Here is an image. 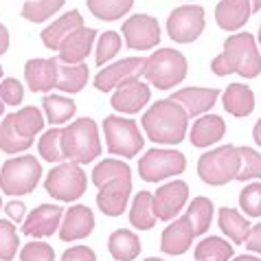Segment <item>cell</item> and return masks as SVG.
Instances as JSON below:
<instances>
[{
	"instance_id": "2e32d148",
	"label": "cell",
	"mask_w": 261,
	"mask_h": 261,
	"mask_svg": "<svg viewBox=\"0 0 261 261\" xmlns=\"http://www.w3.org/2000/svg\"><path fill=\"white\" fill-rule=\"evenodd\" d=\"M64 217V208L60 204H40L24 217L22 222V235L27 237H50L55 230H60Z\"/></svg>"
},
{
	"instance_id": "6da1fadb",
	"label": "cell",
	"mask_w": 261,
	"mask_h": 261,
	"mask_svg": "<svg viewBox=\"0 0 261 261\" xmlns=\"http://www.w3.org/2000/svg\"><path fill=\"white\" fill-rule=\"evenodd\" d=\"M217 77L239 75L242 79H255L261 75V53L255 35L248 31L235 33L224 42V50L211 62Z\"/></svg>"
},
{
	"instance_id": "e575fe53",
	"label": "cell",
	"mask_w": 261,
	"mask_h": 261,
	"mask_svg": "<svg viewBox=\"0 0 261 261\" xmlns=\"http://www.w3.org/2000/svg\"><path fill=\"white\" fill-rule=\"evenodd\" d=\"M64 3H66V0H27L20 16L29 20V22L42 24V22H46L53 13L60 11Z\"/></svg>"
},
{
	"instance_id": "7bdbcfd3",
	"label": "cell",
	"mask_w": 261,
	"mask_h": 261,
	"mask_svg": "<svg viewBox=\"0 0 261 261\" xmlns=\"http://www.w3.org/2000/svg\"><path fill=\"white\" fill-rule=\"evenodd\" d=\"M0 99H3L5 106H20L24 99V88L22 84L18 82V79H5L3 84H0Z\"/></svg>"
},
{
	"instance_id": "44dd1931",
	"label": "cell",
	"mask_w": 261,
	"mask_h": 261,
	"mask_svg": "<svg viewBox=\"0 0 261 261\" xmlns=\"http://www.w3.org/2000/svg\"><path fill=\"white\" fill-rule=\"evenodd\" d=\"M57 64H60V60H44V57L29 60L24 64L27 86L33 92H44V95H48L57 84Z\"/></svg>"
},
{
	"instance_id": "f546056e",
	"label": "cell",
	"mask_w": 261,
	"mask_h": 261,
	"mask_svg": "<svg viewBox=\"0 0 261 261\" xmlns=\"http://www.w3.org/2000/svg\"><path fill=\"white\" fill-rule=\"evenodd\" d=\"M217 224H220L222 233L226 237H230V242L233 244H244L246 237H248L250 220H246L237 208L222 206L220 213H217Z\"/></svg>"
},
{
	"instance_id": "f1b7e54d",
	"label": "cell",
	"mask_w": 261,
	"mask_h": 261,
	"mask_svg": "<svg viewBox=\"0 0 261 261\" xmlns=\"http://www.w3.org/2000/svg\"><path fill=\"white\" fill-rule=\"evenodd\" d=\"M156 213H154V193L139 191L132 200L129 208V224L139 230H151L156 226Z\"/></svg>"
},
{
	"instance_id": "603a6c76",
	"label": "cell",
	"mask_w": 261,
	"mask_h": 261,
	"mask_svg": "<svg viewBox=\"0 0 261 261\" xmlns=\"http://www.w3.org/2000/svg\"><path fill=\"white\" fill-rule=\"evenodd\" d=\"M217 97H220V90L217 88H198V86H191V88L176 90V95L171 99L178 101L185 108L187 117H198V114H204L211 110Z\"/></svg>"
},
{
	"instance_id": "7c38bea8",
	"label": "cell",
	"mask_w": 261,
	"mask_h": 261,
	"mask_svg": "<svg viewBox=\"0 0 261 261\" xmlns=\"http://www.w3.org/2000/svg\"><path fill=\"white\" fill-rule=\"evenodd\" d=\"M123 38L125 46L132 50H149L161 44V24L154 16L134 13L123 22Z\"/></svg>"
},
{
	"instance_id": "ba28073f",
	"label": "cell",
	"mask_w": 261,
	"mask_h": 261,
	"mask_svg": "<svg viewBox=\"0 0 261 261\" xmlns=\"http://www.w3.org/2000/svg\"><path fill=\"white\" fill-rule=\"evenodd\" d=\"M106 132V147L114 156L134 158L143 149L145 139L139 129V123L134 119H123L119 114H110L103 121Z\"/></svg>"
},
{
	"instance_id": "7a4b0ae2",
	"label": "cell",
	"mask_w": 261,
	"mask_h": 261,
	"mask_svg": "<svg viewBox=\"0 0 261 261\" xmlns=\"http://www.w3.org/2000/svg\"><path fill=\"white\" fill-rule=\"evenodd\" d=\"M143 129L156 145H180L189 132V117L173 99H161L143 114Z\"/></svg>"
},
{
	"instance_id": "836d02e7",
	"label": "cell",
	"mask_w": 261,
	"mask_h": 261,
	"mask_svg": "<svg viewBox=\"0 0 261 261\" xmlns=\"http://www.w3.org/2000/svg\"><path fill=\"white\" fill-rule=\"evenodd\" d=\"M86 5H88V9L95 18L114 22V20H121L132 9L134 0H86Z\"/></svg>"
},
{
	"instance_id": "db71d44e",
	"label": "cell",
	"mask_w": 261,
	"mask_h": 261,
	"mask_svg": "<svg viewBox=\"0 0 261 261\" xmlns=\"http://www.w3.org/2000/svg\"><path fill=\"white\" fill-rule=\"evenodd\" d=\"M259 46H261V27H259Z\"/></svg>"
},
{
	"instance_id": "5bb4252c",
	"label": "cell",
	"mask_w": 261,
	"mask_h": 261,
	"mask_svg": "<svg viewBox=\"0 0 261 261\" xmlns=\"http://www.w3.org/2000/svg\"><path fill=\"white\" fill-rule=\"evenodd\" d=\"M145 70V57H123L121 62L108 64L106 68L97 72L92 79L95 88L101 92H112L117 86H121L127 79H139Z\"/></svg>"
},
{
	"instance_id": "4316f807",
	"label": "cell",
	"mask_w": 261,
	"mask_h": 261,
	"mask_svg": "<svg viewBox=\"0 0 261 261\" xmlns=\"http://www.w3.org/2000/svg\"><path fill=\"white\" fill-rule=\"evenodd\" d=\"M88 66L82 62V64H57V84L55 88L62 90V92H68V95H77L86 88L88 84Z\"/></svg>"
},
{
	"instance_id": "d6a6232c",
	"label": "cell",
	"mask_w": 261,
	"mask_h": 261,
	"mask_svg": "<svg viewBox=\"0 0 261 261\" xmlns=\"http://www.w3.org/2000/svg\"><path fill=\"white\" fill-rule=\"evenodd\" d=\"M213 202L204 198V195H198V198H193V202L187 208V217H189L191 226H193V233L195 237L204 235L208 226H211V220H213Z\"/></svg>"
},
{
	"instance_id": "d6986e66",
	"label": "cell",
	"mask_w": 261,
	"mask_h": 261,
	"mask_svg": "<svg viewBox=\"0 0 261 261\" xmlns=\"http://www.w3.org/2000/svg\"><path fill=\"white\" fill-rule=\"evenodd\" d=\"M95 230V213L84 204H72L68 211H64L60 224V239L62 242H75L84 239Z\"/></svg>"
},
{
	"instance_id": "484cf974",
	"label": "cell",
	"mask_w": 261,
	"mask_h": 261,
	"mask_svg": "<svg viewBox=\"0 0 261 261\" xmlns=\"http://www.w3.org/2000/svg\"><path fill=\"white\" fill-rule=\"evenodd\" d=\"M222 103H224V110L233 114V117H248L255 110V95H252V90L246 84L235 82L226 86Z\"/></svg>"
},
{
	"instance_id": "8992f818",
	"label": "cell",
	"mask_w": 261,
	"mask_h": 261,
	"mask_svg": "<svg viewBox=\"0 0 261 261\" xmlns=\"http://www.w3.org/2000/svg\"><path fill=\"white\" fill-rule=\"evenodd\" d=\"M239 173V149L235 145H222L217 149L204 151L198 161V176L208 187H222L237 180Z\"/></svg>"
},
{
	"instance_id": "7dc6e473",
	"label": "cell",
	"mask_w": 261,
	"mask_h": 261,
	"mask_svg": "<svg viewBox=\"0 0 261 261\" xmlns=\"http://www.w3.org/2000/svg\"><path fill=\"white\" fill-rule=\"evenodd\" d=\"M7 48H9V31H7V27L0 22V55L7 53Z\"/></svg>"
},
{
	"instance_id": "4dcf8cb0",
	"label": "cell",
	"mask_w": 261,
	"mask_h": 261,
	"mask_svg": "<svg viewBox=\"0 0 261 261\" xmlns=\"http://www.w3.org/2000/svg\"><path fill=\"white\" fill-rule=\"evenodd\" d=\"M42 110H44L46 119L50 125H62L68 123L77 112V103L68 97H60V95H48L42 97Z\"/></svg>"
},
{
	"instance_id": "9c48e42d",
	"label": "cell",
	"mask_w": 261,
	"mask_h": 261,
	"mask_svg": "<svg viewBox=\"0 0 261 261\" xmlns=\"http://www.w3.org/2000/svg\"><path fill=\"white\" fill-rule=\"evenodd\" d=\"M44 189L57 202H77L88 189V178L77 163H62L48 171Z\"/></svg>"
},
{
	"instance_id": "d590c367",
	"label": "cell",
	"mask_w": 261,
	"mask_h": 261,
	"mask_svg": "<svg viewBox=\"0 0 261 261\" xmlns=\"http://www.w3.org/2000/svg\"><path fill=\"white\" fill-rule=\"evenodd\" d=\"M117 178H132V169H129L127 163L117 161V158H108V161H101L95 169H92V185H106L110 180Z\"/></svg>"
},
{
	"instance_id": "816d5d0a",
	"label": "cell",
	"mask_w": 261,
	"mask_h": 261,
	"mask_svg": "<svg viewBox=\"0 0 261 261\" xmlns=\"http://www.w3.org/2000/svg\"><path fill=\"white\" fill-rule=\"evenodd\" d=\"M5 114V103H3V99H0V117Z\"/></svg>"
},
{
	"instance_id": "ffe728a7",
	"label": "cell",
	"mask_w": 261,
	"mask_h": 261,
	"mask_svg": "<svg viewBox=\"0 0 261 261\" xmlns=\"http://www.w3.org/2000/svg\"><path fill=\"white\" fill-rule=\"evenodd\" d=\"M95 40H97V29H92V27H82V29H77V31H72L60 44V48H57L60 62L62 64H82L86 57L90 55Z\"/></svg>"
},
{
	"instance_id": "7402d4cb",
	"label": "cell",
	"mask_w": 261,
	"mask_h": 261,
	"mask_svg": "<svg viewBox=\"0 0 261 261\" xmlns=\"http://www.w3.org/2000/svg\"><path fill=\"white\" fill-rule=\"evenodd\" d=\"M252 16L250 0H220L215 7V22L224 31H239Z\"/></svg>"
},
{
	"instance_id": "f5cc1de1",
	"label": "cell",
	"mask_w": 261,
	"mask_h": 261,
	"mask_svg": "<svg viewBox=\"0 0 261 261\" xmlns=\"http://www.w3.org/2000/svg\"><path fill=\"white\" fill-rule=\"evenodd\" d=\"M143 261H165V259H158V257H147V259H143Z\"/></svg>"
},
{
	"instance_id": "cb8c5ba5",
	"label": "cell",
	"mask_w": 261,
	"mask_h": 261,
	"mask_svg": "<svg viewBox=\"0 0 261 261\" xmlns=\"http://www.w3.org/2000/svg\"><path fill=\"white\" fill-rule=\"evenodd\" d=\"M82 27H84V16L77 9H70V11L64 13L62 18H57L53 24L42 29V33H40L42 44H44L46 48H50V50H57L60 44L72 31H77V29H82Z\"/></svg>"
},
{
	"instance_id": "ab89813d",
	"label": "cell",
	"mask_w": 261,
	"mask_h": 261,
	"mask_svg": "<svg viewBox=\"0 0 261 261\" xmlns=\"http://www.w3.org/2000/svg\"><path fill=\"white\" fill-rule=\"evenodd\" d=\"M123 46V40L117 31H106L99 35V42H97V66L103 68L106 62H110L112 57L119 55V50Z\"/></svg>"
},
{
	"instance_id": "277c9868",
	"label": "cell",
	"mask_w": 261,
	"mask_h": 261,
	"mask_svg": "<svg viewBox=\"0 0 261 261\" xmlns=\"http://www.w3.org/2000/svg\"><path fill=\"white\" fill-rule=\"evenodd\" d=\"M62 154L77 165L95 161L101 154V139L95 119H75L68 127L62 129Z\"/></svg>"
},
{
	"instance_id": "681fc988",
	"label": "cell",
	"mask_w": 261,
	"mask_h": 261,
	"mask_svg": "<svg viewBox=\"0 0 261 261\" xmlns=\"http://www.w3.org/2000/svg\"><path fill=\"white\" fill-rule=\"evenodd\" d=\"M230 261H261V259L255 257V255H237V257H233Z\"/></svg>"
},
{
	"instance_id": "1f68e13d",
	"label": "cell",
	"mask_w": 261,
	"mask_h": 261,
	"mask_svg": "<svg viewBox=\"0 0 261 261\" xmlns=\"http://www.w3.org/2000/svg\"><path fill=\"white\" fill-rule=\"evenodd\" d=\"M233 246L222 237H204L195 246V261H230L233 259Z\"/></svg>"
},
{
	"instance_id": "8fae6325",
	"label": "cell",
	"mask_w": 261,
	"mask_h": 261,
	"mask_svg": "<svg viewBox=\"0 0 261 261\" xmlns=\"http://www.w3.org/2000/svg\"><path fill=\"white\" fill-rule=\"evenodd\" d=\"M204 9L198 5H182L176 7L169 18H167V33L176 44H191L198 40L202 31H204Z\"/></svg>"
},
{
	"instance_id": "9a60e30c",
	"label": "cell",
	"mask_w": 261,
	"mask_h": 261,
	"mask_svg": "<svg viewBox=\"0 0 261 261\" xmlns=\"http://www.w3.org/2000/svg\"><path fill=\"white\" fill-rule=\"evenodd\" d=\"M149 86L141 79H127L112 90L110 106L121 114H136L149 103Z\"/></svg>"
},
{
	"instance_id": "e0dca14e",
	"label": "cell",
	"mask_w": 261,
	"mask_h": 261,
	"mask_svg": "<svg viewBox=\"0 0 261 261\" xmlns=\"http://www.w3.org/2000/svg\"><path fill=\"white\" fill-rule=\"evenodd\" d=\"M129 195H132V178H117L101 185L97 193L99 211L108 217H119L127 208Z\"/></svg>"
},
{
	"instance_id": "f907efd6",
	"label": "cell",
	"mask_w": 261,
	"mask_h": 261,
	"mask_svg": "<svg viewBox=\"0 0 261 261\" xmlns=\"http://www.w3.org/2000/svg\"><path fill=\"white\" fill-rule=\"evenodd\" d=\"M252 5V11H261V0H250Z\"/></svg>"
},
{
	"instance_id": "60d3db41",
	"label": "cell",
	"mask_w": 261,
	"mask_h": 261,
	"mask_svg": "<svg viewBox=\"0 0 261 261\" xmlns=\"http://www.w3.org/2000/svg\"><path fill=\"white\" fill-rule=\"evenodd\" d=\"M239 206L246 217H261V182L246 185L239 193Z\"/></svg>"
},
{
	"instance_id": "5b68a950",
	"label": "cell",
	"mask_w": 261,
	"mask_h": 261,
	"mask_svg": "<svg viewBox=\"0 0 261 261\" xmlns=\"http://www.w3.org/2000/svg\"><path fill=\"white\" fill-rule=\"evenodd\" d=\"M187 57L176 48H158L145 60L143 77L158 90H171L187 77Z\"/></svg>"
},
{
	"instance_id": "11a10c76",
	"label": "cell",
	"mask_w": 261,
	"mask_h": 261,
	"mask_svg": "<svg viewBox=\"0 0 261 261\" xmlns=\"http://www.w3.org/2000/svg\"><path fill=\"white\" fill-rule=\"evenodd\" d=\"M0 79H3V66H0Z\"/></svg>"
},
{
	"instance_id": "52a82bcc",
	"label": "cell",
	"mask_w": 261,
	"mask_h": 261,
	"mask_svg": "<svg viewBox=\"0 0 261 261\" xmlns=\"http://www.w3.org/2000/svg\"><path fill=\"white\" fill-rule=\"evenodd\" d=\"M42 178V165L35 156L22 154L9 158L0 169V189L7 195H27L38 187Z\"/></svg>"
},
{
	"instance_id": "d4e9b609",
	"label": "cell",
	"mask_w": 261,
	"mask_h": 261,
	"mask_svg": "<svg viewBox=\"0 0 261 261\" xmlns=\"http://www.w3.org/2000/svg\"><path fill=\"white\" fill-rule=\"evenodd\" d=\"M224 134H226V123L217 114H202L200 119H195L193 127L189 129V139L193 147L198 149L211 147L217 141H222Z\"/></svg>"
},
{
	"instance_id": "9f6ffc18",
	"label": "cell",
	"mask_w": 261,
	"mask_h": 261,
	"mask_svg": "<svg viewBox=\"0 0 261 261\" xmlns=\"http://www.w3.org/2000/svg\"><path fill=\"white\" fill-rule=\"evenodd\" d=\"M0 208H3V198H0Z\"/></svg>"
},
{
	"instance_id": "ee69618b",
	"label": "cell",
	"mask_w": 261,
	"mask_h": 261,
	"mask_svg": "<svg viewBox=\"0 0 261 261\" xmlns=\"http://www.w3.org/2000/svg\"><path fill=\"white\" fill-rule=\"evenodd\" d=\"M62 261H97V255L88 246H72L62 255Z\"/></svg>"
},
{
	"instance_id": "ac0fdd59",
	"label": "cell",
	"mask_w": 261,
	"mask_h": 261,
	"mask_svg": "<svg viewBox=\"0 0 261 261\" xmlns=\"http://www.w3.org/2000/svg\"><path fill=\"white\" fill-rule=\"evenodd\" d=\"M193 226L187 215H178L176 220H171L167 224V228L161 235V252L163 255H171V257H180L191 248L193 244Z\"/></svg>"
},
{
	"instance_id": "4fadbf2b",
	"label": "cell",
	"mask_w": 261,
	"mask_h": 261,
	"mask_svg": "<svg viewBox=\"0 0 261 261\" xmlns=\"http://www.w3.org/2000/svg\"><path fill=\"white\" fill-rule=\"evenodd\" d=\"M189 200V185L182 180H171L167 185H161L154 193V213L156 220L171 222L180 215Z\"/></svg>"
},
{
	"instance_id": "83f0119b",
	"label": "cell",
	"mask_w": 261,
	"mask_h": 261,
	"mask_svg": "<svg viewBox=\"0 0 261 261\" xmlns=\"http://www.w3.org/2000/svg\"><path fill=\"white\" fill-rule=\"evenodd\" d=\"M108 250L114 261H134L141 255V239L132 230L119 228L108 239Z\"/></svg>"
},
{
	"instance_id": "c3c4849f",
	"label": "cell",
	"mask_w": 261,
	"mask_h": 261,
	"mask_svg": "<svg viewBox=\"0 0 261 261\" xmlns=\"http://www.w3.org/2000/svg\"><path fill=\"white\" fill-rule=\"evenodd\" d=\"M252 139H255V143L261 147V119L255 123V127H252Z\"/></svg>"
},
{
	"instance_id": "3957f363",
	"label": "cell",
	"mask_w": 261,
	"mask_h": 261,
	"mask_svg": "<svg viewBox=\"0 0 261 261\" xmlns=\"http://www.w3.org/2000/svg\"><path fill=\"white\" fill-rule=\"evenodd\" d=\"M42 129H44V117L35 106L5 114V119L0 121V149L5 154H20L31 147L35 134H40Z\"/></svg>"
},
{
	"instance_id": "30bf717a",
	"label": "cell",
	"mask_w": 261,
	"mask_h": 261,
	"mask_svg": "<svg viewBox=\"0 0 261 261\" xmlns=\"http://www.w3.org/2000/svg\"><path fill=\"white\" fill-rule=\"evenodd\" d=\"M187 169V158L178 149H147L139 161V176L145 182L180 176Z\"/></svg>"
},
{
	"instance_id": "f6af8a7d",
	"label": "cell",
	"mask_w": 261,
	"mask_h": 261,
	"mask_svg": "<svg viewBox=\"0 0 261 261\" xmlns=\"http://www.w3.org/2000/svg\"><path fill=\"white\" fill-rule=\"evenodd\" d=\"M5 213H7V220L13 222V224H18V222H24L27 206H24V202L11 200V202H7V204H5Z\"/></svg>"
},
{
	"instance_id": "f35d334b",
	"label": "cell",
	"mask_w": 261,
	"mask_h": 261,
	"mask_svg": "<svg viewBox=\"0 0 261 261\" xmlns=\"http://www.w3.org/2000/svg\"><path fill=\"white\" fill-rule=\"evenodd\" d=\"M18 246H20V237L16 224L9 220H0V259L11 261L18 255Z\"/></svg>"
},
{
	"instance_id": "bcb514c9",
	"label": "cell",
	"mask_w": 261,
	"mask_h": 261,
	"mask_svg": "<svg viewBox=\"0 0 261 261\" xmlns=\"http://www.w3.org/2000/svg\"><path fill=\"white\" fill-rule=\"evenodd\" d=\"M246 248H248L250 252H259L261 255V222L255 224V226H250L248 230V237H246Z\"/></svg>"
},
{
	"instance_id": "8d00e7d4",
	"label": "cell",
	"mask_w": 261,
	"mask_h": 261,
	"mask_svg": "<svg viewBox=\"0 0 261 261\" xmlns=\"http://www.w3.org/2000/svg\"><path fill=\"white\" fill-rule=\"evenodd\" d=\"M239 149V182H248V180L261 178V154L252 147H237Z\"/></svg>"
},
{
	"instance_id": "74e56055",
	"label": "cell",
	"mask_w": 261,
	"mask_h": 261,
	"mask_svg": "<svg viewBox=\"0 0 261 261\" xmlns=\"http://www.w3.org/2000/svg\"><path fill=\"white\" fill-rule=\"evenodd\" d=\"M38 151L46 163H60L64 161L62 154V129L60 127H50L48 132H44L38 141Z\"/></svg>"
},
{
	"instance_id": "b9f144b4",
	"label": "cell",
	"mask_w": 261,
	"mask_h": 261,
	"mask_svg": "<svg viewBox=\"0 0 261 261\" xmlns=\"http://www.w3.org/2000/svg\"><path fill=\"white\" fill-rule=\"evenodd\" d=\"M20 261H55V250L46 242H31L20 252Z\"/></svg>"
}]
</instances>
